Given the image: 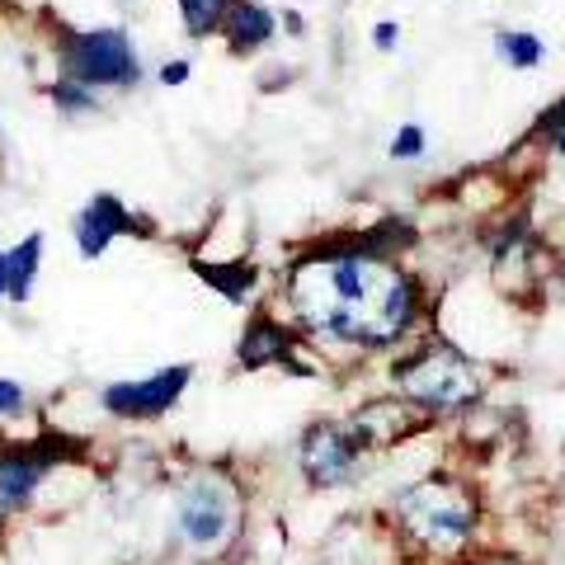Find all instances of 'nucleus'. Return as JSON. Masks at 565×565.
Returning a JSON list of instances; mask_svg holds the SVG:
<instances>
[{"label":"nucleus","instance_id":"f257e3e1","mask_svg":"<svg viewBox=\"0 0 565 565\" xmlns=\"http://www.w3.org/2000/svg\"><path fill=\"white\" fill-rule=\"evenodd\" d=\"M292 311L307 334L353 349H386L415 326L419 292L373 250H326L292 269Z\"/></svg>","mask_w":565,"mask_h":565},{"label":"nucleus","instance_id":"f03ea898","mask_svg":"<svg viewBox=\"0 0 565 565\" xmlns=\"http://www.w3.org/2000/svg\"><path fill=\"white\" fill-rule=\"evenodd\" d=\"M245 533V490L232 471L222 467H193L174 486V537L189 556L222 561L241 546Z\"/></svg>","mask_w":565,"mask_h":565},{"label":"nucleus","instance_id":"7ed1b4c3","mask_svg":"<svg viewBox=\"0 0 565 565\" xmlns=\"http://www.w3.org/2000/svg\"><path fill=\"white\" fill-rule=\"evenodd\" d=\"M85 452L90 448L62 429H39L29 438L6 434V444H0V533H10L24 514H33L43 504L47 486L62 471H76Z\"/></svg>","mask_w":565,"mask_h":565},{"label":"nucleus","instance_id":"20e7f679","mask_svg":"<svg viewBox=\"0 0 565 565\" xmlns=\"http://www.w3.org/2000/svg\"><path fill=\"white\" fill-rule=\"evenodd\" d=\"M47 57L57 66V76L81 81L90 90H137L141 85V57L137 39L122 24H52L47 29Z\"/></svg>","mask_w":565,"mask_h":565},{"label":"nucleus","instance_id":"39448f33","mask_svg":"<svg viewBox=\"0 0 565 565\" xmlns=\"http://www.w3.org/2000/svg\"><path fill=\"white\" fill-rule=\"evenodd\" d=\"M396 386L405 392V401L419 405V411L448 415V411H467L481 396V382H476V367L462 349L452 344H424L419 353H411L405 363L392 367Z\"/></svg>","mask_w":565,"mask_h":565},{"label":"nucleus","instance_id":"423d86ee","mask_svg":"<svg viewBox=\"0 0 565 565\" xmlns=\"http://www.w3.org/2000/svg\"><path fill=\"white\" fill-rule=\"evenodd\" d=\"M396 514L424 546L457 552L476 527V500L448 476H424L419 486L396 494Z\"/></svg>","mask_w":565,"mask_h":565},{"label":"nucleus","instance_id":"0eeeda50","mask_svg":"<svg viewBox=\"0 0 565 565\" xmlns=\"http://www.w3.org/2000/svg\"><path fill=\"white\" fill-rule=\"evenodd\" d=\"M193 382V363H170V367H156L147 377H122L99 386V411L118 419V424H147V419H161L170 415L174 405L184 401Z\"/></svg>","mask_w":565,"mask_h":565},{"label":"nucleus","instance_id":"6e6552de","mask_svg":"<svg viewBox=\"0 0 565 565\" xmlns=\"http://www.w3.org/2000/svg\"><path fill=\"white\" fill-rule=\"evenodd\" d=\"M122 236H141V241H147V236H156V222L141 217L137 207H128L109 189L90 193V199L71 212V241H76V255L85 264L104 259L114 250V241H122Z\"/></svg>","mask_w":565,"mask_h":565},{"label":"nucleus","instance_id":"1a4fd4ad","mask_svg":"<svg viewBox=\"0 0 565 565\" xmlns=\"http://www.w3.org/2000/svg\"><path fill=\"white\" fill-rule=\"evenodd\" d=\"M297 462H302V476L316 490H334V486H349L353 471H359V444L349 438V429L340 424H311L297 444Z\"/></svg>","mask_w":565,"mask_h":565},{"label":"nucleus","instance_id":"9d476101","mask_svg":"<svg viewBox=\"0 0 565 565\" xmlns=\"http://www.w3.org/2000/svg\"><path fill=\"white\" fill-rule=\"evenodd\" d=\"M419 424V415L411 411L405 401L396 396H386V401H367L359 415L349 419V438L363 448H386V444H396V438H405Z\"/></svg>","mask_w":565,"mask_h":565},{"label":"nucleus","instance_id":"9b49d317","mask_svg":"<svg viewBox=\"0 0 565 565\" xmlns=\"http://www.w3.org/2000/svg\"><path fill=\"white\" fill-rule=\"evenodd\" d=\"M236 363L245 367V373H259V367H282L292 363V330L274 321V316H250L236 340Z\"/></svg>","mask_w":565,"mask_h":565},{"label":"nucleus","instance_id":"f8f14e48","mask_svg":"<svg viewBox=\"0 0 565 565\" xmlns=\"http://www.w3.org/2000/svg\"><path fill=\"white\" fill-rule=\"evenodd\" d=\"M43 255H47V236L43 232H24L14 245H6V302L10 307H29L39 292V274H43Z\"/></svg>","mask_w":565,"mask_h":565},{"label":"nucleus","instance_id":"ddd939ff","mask_svg":"<svg viewBox=\"0 0 565 565\" xmlns=\"http://www.w3.org/2000/svg\"><path fill=\"white\" fill-rule=\"evenodd\" d=\"M217 33H222V43L232 57H250V52L269 47V39L278 33V20H274V10L259 6V0H236V6L226 10Z\"/></svg>","mask_w":565,"mask_h":565},{"label":"nucleus","instance_id":"4468645a","mask_svg":"<svg viewBox=\"0 0 565 565\" xmlns=\"http://www.w3.org/2000/svg\"><path fill=\"white\" fill-rule=\"evenodd\" d=\"M193 278H203L212 292H222L232 307H245L259 288V269L250 259H189Z\"/></svg>","mask_w":565,"mask_h":565},{"label":"nucleus","instance_id":"2eb2a0df","mask_svg":"<svg viewBox=\"0 0 565 565\" xmlns=\"http://www.w3.org/2000/svg\"><path fill=\"white\" fill-rule=\"evenodd\" d=\"M43 95H47V104H52V114L66 118V122H85V118L104 114V95L90 90V85H81V81L52 76V81L43 85Z\"/></svg>","mask_w":565,"mask_h":565},{"label":"nucleus","instance_id":"dca6fc26","mask_svg":"<svg viewBox=\"0 0 565 565\" xmlns=\"http://www.w3.org/2000/svg\"><path fill=\"white\" fill-rule=\"evenodd\" d=\"M174 6H180V20H184L189 39H212L236 0H174Z\"/></svg>","mask_w":565,"mask_h":565},{"label":"nucleus","instance_id":"f3484780","mask_svg":"<svg viewBox=\"0 0 565 565\" xmlns=\"http://www.w3.org/2000/svg\"><path fill=\"white\" fill-rule=\"evenodd\" d=\"M494 52H500V62L504 66H514V71H533L542 62V39L537 33H519V29H500L494 33Z\"/></svg>","mask_w":565,"mask_h":565},{"label":"nucleus","instance_id":"a211bd4d","mask_svg":"<svg viewBox=\"0 0 565 565\" xmlns=\"http://www.w3.org/2000/svg\"><path fill=\"white\" fill-rule=\"evenodd\" d=\"M29 415H33V392H29L20 377L0 373V429H6V424H20Z\"/></svg>","mask_w":565,"mask_h":565},{"label":"nucleus","instance_id":"6ab92c4d","mask_svg":"<svg viewBox=\"0 0 565 565\" xmlns=\"http://www.w3.org/2000/svg\"><path fill=\"white\" fill-rule=\"evenodd\" d=\"M415 156H424V128L419 122H405L392 137V161H415Z\"/></svg>","mask_w":565,"mask_h":565},{"label":"nucleus","instance_id":"aec40b11","mask_svg":"<svg viewBox=\"0 0 565 565\" xmlns=\"http://www.w3.org/2000/svg\"><path fill=\"white\" fill-rule=\"evenodd\" d=\"M193 66L184 57H166L161 66H156V85H166V90H174V85H189Z\"/></svg>","mask_w":565,"mask_h":565},{"label":"nucleus","instance_id":"412c9836","mask_svg":"<svg viewBox=\"0 0 565 565\" xmlns=\"http://www.w3.org/2000/svg\"><path fill=\"white\" fill-rule=\"evenodd\" d=\"M373 47H377V52H396V47H401V24H396V20L373 24Z\"/></svg>","mask_w":565,"mask_h":565},{"label":"nucleus","instance_id":"4be33fe9","mask_svg":"<svg viewBox=\"0 0 565 565\" xmlns=\"http://www.w3.org/2000/svg\"><path fill=\"white\" fill-rule=\"evenodd\" d=\"M537 132H552V137L565 132V99L556 104V109H546V114L537 118Z\"/></svg>","mask_w":565,"mask_h":565},{"label":"nucleus","instance_id":"5701e85b","mask_svg":"<svg viewBox=\"0 0 565 565\" xmlns=\"http://www.w3.org/2000/svg\"><path fill=\"white\" fill-rule=\"evenodd\" d=\"M282 20H288V33H297V39H302V14L288 10V14H282Z\"/></svg>","mask_w":565,"mask_h":565},{"label":"nucleus","instance_id":"b1692460","mask_svg":"<svg viewBox=\"0 0 565 565\" xmlns=\"http://www.w3.org/2000/svg\"><path fill=\"white\" fill-rule=\"evenodd\" d=\"M0 307H6V245H0Z\"/></svg>","mask_w":565,"mask_h":565},{"label":"nucleus","instance_id":"393cba45","mask_svg":"<svg viewBox=\"0 0 565 565\" xmlns=\"http://www.w3.org/2000/svg\"><path fill=\"white\" fill-rule=\"evenodd\" d=\"M556 156H565V132H556Z\"/></svg>","mask_w":565,"mask_h":565},{"label":"nucleus","instance_id":"a878e982","mask_svg":"<svg viewBox=\"0 0 565 565\" xmlns=\"http://www.w3.org/2000/svg\"><path fill=\"white\" fill-rule=\"evenodd\" d=\"M0 156H6V137H0Z\"/></svg>","mask_w":565,"mask_h":565},{"label":"nucleus","instance_id":"bb28decb","mask_svg":"<svg viewBox=\"0 0 565 565\" xmlns=\"http://www.w3.org/2000/svg\"><path fill=\"white\" fill-rule=\"evenodd\" d=\"M0 444H6V429H0Z\"/></svg>","mask_w":565,"mask_h":565},{"label":"nucleus","instance_id":"cd10ccee","mask_svg":"<svg viewBox=\"0 0 565 565\" xmlns=\"http://www.w3.org/2000/svg\"><path fill=\"white\" fill-rule=\"evenodd\" d=\"M0 6H6V0H0Z\"/></svg>","mask_w":565,"mask_h":565}]
</instances>
